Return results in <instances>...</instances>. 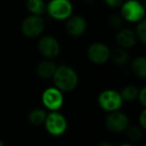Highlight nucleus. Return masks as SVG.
Returning <instances> with one entry per match:
<instances>
[{"label":"nucleus","mask_w":146,"mask_h":146,"mask_svg":"<svg viewBox=\"0 0 146 146\" xmlns=\"http://www.w3.org/2000/svg\"><path fill=\"white\" fill-rule=\"evenodd\" d=\"M51 79L53 80L55 87L63 93L75 90L79 83L77 72L71 66L66 64L58 65Z\"/></svg>","instance_id":"1"},{"label":"nucleus","mask_w":146,"mask_h":146,"mask_svg":"<svg viewBox=\"0 0 146 146\" xmlns=\"http://www.w3.org/2000/svg\"><path fill=\"white\" fill-rule=\"evenodd\" d=\"M119 8L123 21L136 24L145 19V6L139 0H125Z\"/></svg>","instance_id":"2"},{"label":"nucleus","mask_w":146,"mask_h":146,"mask_svg":"<svg viewBox=\"0 0 146 146\" xmlns=\"http://www.w3.org/2000/svg\"><path fill=\"white\" fill-rule=\"evenodd\" d=\"M45 12L53 20L66 21L73 15V4L70 0H49Z\"/></svg>","instance_id":"3"},{"label":"nucleus","mask_w":146,"mask_h":146,"mask_svg":"<svg viewBox=\"0 0 146 146\" xmlns=\"http://www.w3.org/2000/svg\"><path fill=\"white\" fill-rule=\"evenodd\" d=\"M43 125L47 133L54 137H59L66 132L68 122L66 117L59 111H51L47 113Z\"/></svg>","instance_id":"4"},{"label":"nucleus","mask_w":146,"mask_h":146,"mask_svg":"<svg viewBox=\"0 0 146 146\" xmlns=\"http://www.w3.org/2000/svg\"><path fill=\"white\" fill-rule=\"evenodd\" d=\"M97 103L103 111L109 113L120 110L123 104V100L119 91L114 89H105L99 93L97 97Z\"/></svg>","instance_id":"5"},{"label":"nucleus","mask_w":146,"mask_h":146,"mask_svg":"<svg viewBox=\"0 0 146 146\" xmlns=\"http://www.w3.org/2000/svg\"><path fill=\"white\" fill-rule=\"evenodd\" d=\"M21 32L27 38H36L43 33L45 29V21L42 16L29 15L23 19L21 23Z\"/></svg>","instance_id":"6"},{"label":"nucleus","mask_w":146,"mask_h":146,"mask_svg":"<svg viewBox=\"0 0 146 146\" xmlns=\"http://www.w3.org/2000/svg\"><path fill=\"white\" fill-rule=\"evenodd\" d=\"M41 102L49 112L59 111L64 104L63 92L57 89L55 86L47 87L41 94Z\"/></svg>","instance_id":"7"},{"label":"nucleus","mask_w":146,"mask_h":146,"mask_svg":"<svg viewBox=\"0 0 146 146\" xmlns=\"http://www.w3.org/2000/svg\"><path fill=\"white\" fill-rule=\"evenodd\" d=\"M38 51L44 59L53 60L61 52V45L59 41L52 35H43L37 43Z\"/></svg>","instance_id":"8"},{"label":"nucleus","mask_w":146,"mask_h":146,"mask_svg":"<svg viewBox=\"0 0 146 146\" xmlns=\"http://www.w3.org/2000/svg\"><path fill=\"white\" fill-rule=\"evenodd\" d=\"M110 50L108 45L103 42H93L88 46L86 56L88 60L95 65H103L110 59Z\"/></svg>","instance_id":"9"},{"label":"nucleus","mask_w":146,"mask_h":146,"mask_svg":"<svg viewBox=\"0 0 146 146\" xmlns=\"http://www.w3.org/2000/svg\"><path fill=\"white\" fill-rule=\"evenodd\" d=\"M105 127L107 130L113 133H121L124 132L130 125L129 117L124 112L117 111L109 112L105 117Z\"/></svg>","instance_id":"10"},{"label":"nucleus","mask_w":146,"mask_h":146,"mask_svg":"<svg viewBox=\"0 0 146 146\" xmlns=\"http://www.w3.org/2000/svg\"><path fill=\"white\" fill-rule=\"evenodd\" d=\"M65 30L71 37H80L87 30V21L81 15H71L65 21Z\"/></svg>","instance_id":"11"},{"label":"nucleus","mask_w":146,"mask_h":146,"mask_svg":"<svg viewBox=\"0 0 146 146\" xmlns=\"http://www.w3.org/2000/svg\"><path fill=\"white\" fill-rule=\"evenodd\" d=\"M115 41L118 47L128 50L135 46L137 43V38L134 30L130 28H120L115 34Z\"/></svg>","instance_id":"12"},{"label":"nucleus","mask_w":146,"mask_h":146,"mask_svg":"<svg viewBox=\"0 0 146 146\" xmlns=\"http://www.w3.org/2000/svg\"><path fill=\"white\" fill-rule=\"evenodd\" d=\"M57 65L55 62L50 59H44L40 61L36 67V73L38 77L42 79H51L56 70Z\"/></svg>","instance_id":"13"},{"label":"nucleus","mask_w":146,"mask_h":146,"mask_svg":"<svg viewBox=\"0 0 146 146\" xmlns=\"http://www.w3.org/2000/svg\"><path fill=\"white\" fill-rule=\"evenodd\" d=\"M117 66H125L130 62V55L128 50L121 47H116L113 50H110V59Z\"/></svg>","instance_id":"14"},{"label":"nucleus","mask_w":146,"mask_h":146,"mask_svg":"<svg viewBox=\"0 0 146 146\" xmlns=\"http://www.w3.org/2000/svg\"><path fill=\"white\" fill-rule=\"evenodd\" d=\"M130 68L133 74L138 78H146V58L144 56H137L131 61Z\"/></svg>","instance_id":"15"},{"label":"nucleus","mask_w":146,"mask_h":146,"mask_svg":"<svg viewBox=\"0 0 146 146\" xmlns=\"http://www.w3.org/2000/svg\"><path fill=\"white\" fill-rule=\"evenodd\" d=\"M26 9L31 15L42 16L46 11V3L44 0H26Z\"/></svg>","instance_id":"16"},{"label":"nucleus","mask_w":146,"mask_h":146,"mask_svg":"<svg viewBox=\"0 0 146 146\" xmlns=\"http://www.w3.org/2000/svg\"><path fill=\"white\" fill-rule=\"evenodd\" d=\"M46 116H47V112L45 109L35 108V109H32L29 112L28 121L33 126H41L44 124Z\"/></svg>","instance_id":"17"},{"label":"nucleus","mask_w":146,"mask_h":146,"mask_svg":"<svg viewBox=\"0 0 146 146\" xmlns=\"http://www.w3.org/2000/svg\"><path fill=\"white\" fill-rule=\"evenodd\" d=\"M138 91H139V89L135 85H126L125 87H123V89L119 93L121 95L123 102L124 101L131 102L137 99Z\"/></svg>","instance_id":"18"},{"label":"nucleus","mask_w":146,"mask_h":146,"mask_svg":"<svg viewBox=\"0 0 146 146\" xmlns=\"http://www.w3.org/2000/svg\"><path fill=\"white\" fill-rule=\"evenodd\" d=\"M126 135H127L128 139L131 140L133 142H137L143 138V129L140 128L139 126H128L127 129L125 130Z\"/></svg>","instance_id":"19"},{"label":"nucleus","mask_w":146,"mask_h":146,"mask_svg":"<svg viewBox=\"0 0 146 146\" xmlns=\"http://www.w3.org/2000/svg\"><path fill=\"white\" fill-rule=\"evenodd\" d=\"M137 41L141 42L142 44L146 43V21L145 19L141 20L140 22L136 23V28L134 30Z\"/></svg>","instance_id":"20"},{"label":"nucleus","mask_w":146,"mask_h":146,"mask_svg":"<svg viewBox=\"0 0 146 146\" xmlns=\"http://www.w3.org/2000/svg\"><path fill=\"white\" fill-rule=\"evenodd\" d=\"M108 24L113 29H120L123 25V19L121 18L120 14H112L108 19Z\"/></svg>","instance_id":"21"},{"label":"nucleus","mask_w":146,"mask_h":146,"mask_svg":"<svg viewBox=\"0 0 146 146\" xmlns=\"http://www.w3.org/2000/svg\"><path fill=\"white\" fill-rule=\"evenodd\" d=\"M138 102L140 103V105L143 108L146 107V87L143 86L139 89L138 91V95H137V99Z\"/></svg>","instance_id":"22"},{"label":"nucleus","mask_w":146,"mask_h":146,"mask_svg":"<svg viewBox=\"0 0 146 146\" xmlns=\"http://www.w3.org/2000/svg\"><path fill=\"white\" fill-rule=\"evenodd\" d=\"M138 123H139V127L142 128L143 130L146 129V109L143 108L142 111L140 112L139 116H138Z\"/></svg>","instance_id":"23"},{"label":"nucleus","mask_w":146,"mask_h":146,"mask_svg":"<svg viewBox=\"0 0 146 146\" xmlns=\"http://www.w3.org/2000/svg\"><path fill=\"white\" fill-rule=\"evenodd\" d=\"M124 0H103L105 5H107L110 8H119Z\"/></svg>","instance_id":"24"},{"label":"nucleus","mask_w":146,"mask_h":146,"mask_svg":"<svg viewBox=\"0 0 146 146\" xmlns=\"http://www.w3.org/2000/svg\"><path fill=\"white\" fill-rule=\"evenodd\" d=\"M98 146H114V145L109 141H102L98 144Z\"/></svg>","instance_id":"25"},{"label":"nucleus","mask_w":146,"mask_h":146,"mask_svg":"<svg viewBox=\"0 0 146 146\" xmlns=\"http://www.w3.org/2000/svg\"><path fill=\"white\" fill-rule=\"evenodd\" d=\"M118 146H134V145H132V144H130V143H121Z\"/></svg>","instance_id":"26"},{"label":"nucleus","mask_w":146,"mask_h":146,"mask_svg":"<svg viewBox=\"0 0 146 146\" xmlns=\"http://www.w3.org/2000/svg\"><path fill=\"white\" fill-rule=\"evenodd\" d=\"M0 146H5V144H4V142L2 141V140L0 139Z\"/></svg>","instance_id":"27"},{"label":"nucleus","mask_w":146,"mask_h":146,"mask_svg":"<svg viewBox=\"0 0 146 146\" xmlns=\"http://www.w3.org/2000/svg\"><path fill=\"white\" fill-rule=\"evenodd\" d=\"M93 0H85V2H92Z\"/></svg>","instance_id":"28"}]
</instances>
